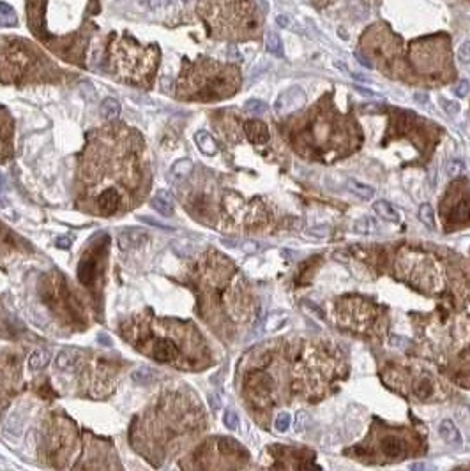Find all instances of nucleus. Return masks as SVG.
Wrapping results in <instances>:
<instances>
[{
	"label": "nucleus",
	"instance_id": "f257e3e1",
	"mask_svg": "<svg viewBox=\"0 0 470 471\" xmlns=\"http://www.w3.org/2000/svg\"><path fill=\"white\" fill-rule=\"evenodd\" d=\"M105 247L106 244L94 247L81 258L80 266H78V279H80L83 286H92L94 284V279H96V274H98V262L103 256V253H105Z\"/></svg>",
	"mask_w": 470,
	"mask_h": 471
},
{
	"label": "nucleus",
	"instance_id": "f03ea898",
	"mask_svg": "<svg viewBox=\"0 0 470 471\" xmlns=\"http://www.w3.org/2000/svg\"><path fill=\"white\" fill-rule=\"evenodd\" d=\"M150 357L156 362L161 364H172L178 359V350L174 342L168 339H158V341L150 346Z\"/></svg>",
	"mask_w": 470,
	"mask_h": 471
},
{
	"label": "nucleus",
	"instance_id": "7ed1b4c3",
	"mask_svg": "<svg viewBox=\"0 0 470 471\" xmlns=\"http://www.w3.org/2000/svg\"><path fill=\"white\" fill-rule=\"evenodd\" d=\"M122 203V198L117 189H106L105 193L99 194L98 198V209L103 215H112L118 210Z\"/></svg>",
	"mask_w": 470,
	"mask_h": 471
},
{
	"label": "nucleus",
	"instance_id": "20e7f679",
	"mask_svg": "<svg viewBox=\"0 0 470 471\" xmlns=\"http://www.w3.org/2000/svg\"><path fill=\"white\" fill-rule=\"evenodd\" d=\"M244 131H246V136L249 138L251 143L255 145H262V143H267L269 141V129L264 122L260 120H249L244 124Z\"/></svg>",
	"mask_w": 470,
	"mask_h": 471
},
{
	"label": "nucleus",
	"instance_id": "39448f33",
	"mask_svg": "<svg viewBox=\"0 0 470 471\" xmlns=\"http://www.w3.org/2000/svg\"><path fill=\"white\" fill-rule=\"evenodd\" d=\"M152 207L165 217H172L174 215V196L165 189L158 191L152 200Z\"/></svg>",
	"mask_w": 470,
	"mask_h": 471
},
{
	"label": "nucleus",
	"instance_id": "423d86ee",
	"mask_svg": "<svg viewBox=\"0 0 470 471\" xmlns=\"http://www.w3.org/2000/svg\"><path fill=\"white\" fill-rule=\"evenodd\" d=\"M438 434L449 445H456V447H458V445L463 443L462 434H460V431L456 429V425H454L451 420H442V423L438 425Z\"/></svg>",
	"mask_w": 470,
	"mask_h": 471
},
{
	"label": "nucleus",
	"instance_id": "0eeeda50",
	"mask_svg": "<svg viewBox=\"0 0 470 471\" xmlns=\"http://www.w3.org/2000/svg\"><path fill=\"white\" fill-rule=\"evenodd\" d=\"M382 452H384L387 457H391V459H403L407 454V448H405V443H403L400 438H385L384 443H382Z\"/></svg>",
	"mask_w": 470,
	"mask_h": 471
},
{
	"label": "nucleus",
	"instance_id": "6e6552de",
	"mask_svg": "<svg viewBox=\"0 0 470 471\" xmlns=\"http://www.w3.org/2000/svg\"><path fill=\"white\" fill-rule=\"evenodd\" d=\"M373 209H375V212H377L382 219H385V221L400 222V213L396 212V209H394V207L391 205L389 202H385V200H378V202L373 203Z\"/></svg>",
	"mask_w": 470,
	"mask_h": 471
},
{
	"label": "nucleus",
	"instance_id": "1a4fd4ad",
	"mask_svg": "<svg viewBox=\"0 0 470 471\" xmlns=\"http://www.w3.org/2000/svg\"><path fill=\"white\" fill-rule=\"evenodd\" d=\"M195 141H196V145H198L200 152H203L205 156H214V154L218 152V145H216L214 138H212L209 133H205V131L196 133Z\"/></svg>",
	"mask_w": 470,
	"mask_h": 471
},
{
	"label": "nucleus",
	"instance_id": "9d476101",
	"mask_svg": "<svg viewBox=\"0 0 470 471\" xmlns=\"http://www.w3.org/2000/svg\"><path fill=\"white\" fill-rule=\"evenodd\" d=\"M347 189L352 194H355V196L362 198V200H371V198L375 196V189H373L371 185L362 184V182L355 180V178H349V180H347Z\"/></svg>",
	"mask_w": 470,
	"mask_h": 471
},
{
	"label": "nucleus",
	"instance_id": "9b49d317",
	"mask_svg": "<svg viewBox=\"0 0 470 471\" xmlns=\"http://www.w3.org/2000/svg\"><path fill=\"white\" fill-rule=\"evenodd\" d=\"M50 359H52V355H50L48 350H36L32 355H30V359H29L30 370L45 369V367L50 364Z\"/></svg>",
	"mask_w": 470,
	"mask_h": 471
},
{
	"label": "nucleus",
	"instance_id": "f8f14e48",
	"mask_svg": "<svg viewBox=\"0 0 470 471\" xmlns=\"http://www.w3.org/2000/svg\"><path fill=\"white\" fill-rule=\"evenodd\" d=\"M101 115L106 120H115L120 115V103L117 99H114V97L105 99L101 105Z\"/></svg>",
	"mask_w": 470,
	"mask_h": 471
},
{
	"label": "nucleus",
	"instance_id": "ddd939ff",
	"mask_svg": "<svg viewBox=\"0 0 470 471\" xmlns=\"http://www.w3.org/2000/svg\"><path fill=\"white\" fill-rule=\"evenodd\" d=\"M265 48L274 56H280V58L283 56V46H281V39L278 37V34L267 32V36H265Z\"/></svg>",
	"mask_w": 470,
	"mask_h": 471
},
{
	"label": "nucleus",
	"instance_id": "4468645a",
	"mask_svg": "<svg viewBox=\"0 0 470 471\" xmlns=\"http://www.w3.org/2000/svg\"><path fill=\"white\" fill-rule=\"evenodd\" d=\"M16 23L18 20H16L14 11H12V7H9L4 2H0V27H12V25H16Z\"/></svg>",
	"mask_w": 470,
	"mask_h": 471
},
{
	"label": "nucleus",
	"instance_id": "2eb2a0df",
	"mask_svg": "<svg viewBox=\"0 0 470 471\" xmlns=\"http://www.w3.org/2000/svg\"><path fill=\"white\" fill-rule=\"evenodd\" d=\"M413 392H415V395H417L419 399H428L433 395V385H431V381L428 378H421L415 383Z\"/></svg>",
	"mask_w": 470,
	"mask_h": 471
},
{
	"label": "nucleus",
	"instance_id": "dca6fc26",
	"mask_svg": "<svg viewBox=\"0 0 470 471\" xmlns=\"http://www.w3.org/2000/svg\"><path fill=\"white\" fill-rule=\"evenodd\" d=\"M419 219H421L426 226H430V228L435 226V213L430 203H422V205L419 207Z\"/></svg>",
	"mask_w": 470,
	"mask_h": 471
},
{
	"label": "nucleus",
	"instance_id": "f3484780",
	"mask_svg": "<svg viewBox=\"0 0 470 471\" xmlns=\"http://www.w3.org/2000/svg\"><path fill=\"white\" fill-rule=\"evenodd\" d=\"M193 171V162L189 159H182V161H177L172 168V175H178V177H184V175H189Z\"/></svg>",
	"mask_w": 470,
	"mask_h": 471
},
{
	"label": "nucleus",
	"instance_id": "a211bd4d",
	"mask_svg": "<svg viewBox=\"0 0 470 471\" xmlns=\"http://www.w3.org/2000/svg\"><path fill=\"white\" fill-rule=\"evenodd\" d=\"M244 108H246V111L253 113V115H262V113L267 111V105L264 101H260V99H249L244 105Z\"/></svg>",
	"mask_w": 470,
	"mask_h": 471
},
{
	"label": "nucleus",
	"instance_id": "6ab92c4d",
	"mask_svg": "<svg viewBox=\"0 0 470 471\" xmlns=\"http://www.w3.org/2000/svg\"><path fill=\"white\" fill-rule=\"evenodd\" d=\"M353 230H355V233H361V235H366V233H371L373 230H377V226H375V222L371 221V219H361V221H357L355 224H353Z\"/></svg>",
	"mask_w": 470,
	"mask_h": 471
},
{
	"label": "nucleus",
	"instance_id": "aec40b11",
	"mask_svg": "<svg viewBox=\"0 0 470 471\" xmlns=\"http://www.w3.org/2000/svg\"><path fill=\"white\" fill-rule=\"evenodd\" d=\"M133 378H134V381L140 383V385H149V383L154 379V374L150 372L149 367H142V369H138L136 372H134Z\"/></svg>",
	"mask_w": 470,
	"mask_h": 471
},
{
	"label": "nucleus",
	"instance_id": "412c9836",
	"mask_svg": "<svg viewBox=\"0 0 470 471\" xmlns=\"http://www.w3.org/2000/svg\"><path fill=\"white\" fill-rule=\"evenodd\" d=\"M223 423L230 431H237L239 429V417H237V413L232 410H227L223 415Z\"/></svg>",
	"mask_w": 470,
	"mask_h": 471
},
{
	"label": "nucleus",
	"instance_id": "4be33fe9",
	"mask_svg": "<svg viewBox=\"0 0 470 471\" xmlns=\"http://www.w3.org/2000/svg\"><path fill=\"white\" fill-rule=\"evenodd\" d=\"M290 423H292V417L288 415V413H280V415L276 417V422H274V427L278 432H285L290 427Z\"/></svg>",
	"mask_w": 470,
	"mask_h": 471
},
{
	"label": "nucleus",
	"instance_id": "5701e85b",
	"mask_svg": "<svg viewBox=\"0 0 470 471\" xmlns=\"http://www.w3.org/2000/svg\"><path fill=\"white\" fill-rule=\"evenodd\" d=\"M55 366H57V369H60V370L69 369V366H71V357H69L67 351H60V353L57 355Z\"/></svg>",
	"mask_w": 470,
	"mask_h": 471
},
{
	"label": "nucleus",
	"instance_id": "b1692460",
	"mask_svg": "<svg viewBox=\"0 0 470 471\" xmlns=\"http://www.w3.org/2000/svg\"><path fill=\"white\" fill-rule=\"evenodd\" d=\"M460 171H462V162H460L458 159H451V161H447V164H446L447 177H456V175H460Z\"/></svg>",
	"mask_w": 470,
	"mask_h": 471
},
{
	"label": "nucleus",
	"instance_id": "393cba45",
	"mask_svg": "<svg viewBox=\"0 0 470 471\" xmlns=\"http://www.w3.org/2000/svg\"><path fill=\"white\" fill-rule=\"evenodd\" d=\"M458 60L462 64H469L470 62V41H465L458 48Z\"/></svg>",
	"mask_w": 470,
	"mask_h": 471
},
{
	"label": "nucleus",
	"instance_id": "a878e982",
	"mask_svg": "<svg viewBox=\"0 0 470 471\" xmlns=\"http://www.w3.org/2000/svg\"><path fill=\"white\" fill-rule=\"evenodd\" d=\"M329 235V226L322 224V226H315L311 228L308 233V237H315V238H325Z\"/></svg>",
	"mask_w": 470,
	"mask_h": 471
},
{
	"label": "nucleus",
	"instance_id": "bb28decb",
	"mask_svg": "<svg viewBox=\"0 0 470 471\" xmlns=\"http://www.w3.org/2000/svg\"><path fill=\"white\" fill-rule=\"evenodd\" d=\"M440 105H442V108L446 109L449 115H456V113L460 111V106L456 105L454 101H449V99H446V97H442L440 99Z\"/></svg>",
	"mask_w": 470,
	"mask_h": 471
},
{
	"label": "nucleus",
	"instance_id": "cd10ccee",
	"mask_svg": "<svg viewBox=\"0 0 470 471\" xmlns=\"http://www.w3.org/2000/svg\"><path fill=\"white\" fill-rule=\"evenodd\" d=\"M469 90H470V85H469V81H465V80H462L456 87H454V94H456V97H465L467 94H469Z\"/></svg>",
	"mask_w": 470,
	"mask_h": 471
},
{
	"label": "nucleus",
	"instance_id": "c85d7f7f",
	"mask_svg": "<svg viewBox=\"0 0 470 471\" xmlns=\"http://www.w3.org/2000/svg\"><path fill=\"white\" fill-rule=\"evenodd\" d=\"M140 221L142 222H145V224H150V226H154V228H161V230H167V231H172L174 228L172 226H168V224H163V222H159V221H154V219H150V217H140Z\"/></svg>",
	"mask_w": 470,
	"mask_h": 471
},
{
	"label": "nucleus",
	"instance_id": "c756f323",
	"mask_svg": "<svg viewBox=\"0 0 470 471\" xmlns=\"http://www.w3.org/2000/svg\"><path fill=\"white\" fill-rule=\"evenodd\" d=\"M71 244H73V240H71L69 237H59L57 240H55V246L60 247V249H69Z\"/></svg>",
	"mask_w": 470,
	"mask_h": 471
},
{
	"label": "nucleus",
	"instance_id": "7c9ffc66",
	"mask_svg": "<svg viewBox=\"0 0 470 471\" xmlns=\"http://www.w3.org/2000/svg\"><path fill=\"white\" fill-rule=\"evenodd\" d=\"M147 2H149V5L152 9H161V7H165V5L170 4V0H147Z\"/></svg>",
	"mask_w": 470,
	"mask_h": 471
},
{
	"label": "nucleus",
	"instance_id": "2f4dec72",
	"mask_svg": "<svg viewBox=\"0 0 470 471\" xmlns=\"http://www.w3.org/2000/svg\"><path fill=\"white\" fill-rule=\"evenodd\" d=\"M98 342H101L103 346H110V344H112L110 337H108V335H105V334H99V335H98Z\"/></svg>",
	"mask_w": 470,
	"mask_h": 471
},
{
	"label": "nucleus",
	"instance_id": "473e14b6",
	"mask_svg": "<svg viewBox=\"0 0 470 471\" xmlns=\"http://www.w3.org/2000/svg\"><path fill=\"white\" fill-rule=\"evenodd\" d=\"M355 58H357V60H359V62H361V64L364 65V67H371V62L366 60L364 55H362V53H355Z\"/></svg>",
	"mask_w": 470,
	"mask_h": 471
},
{
	"label": "nucleus",
	"instance_id": "72a5a7b5",
	"mask_svg": "<svg viewBox=\"0 0 470 471\" xmlns=\"http://www.w3.org/2000/svg\"><path fill=\"white\" fill-rule=\"evenodd\" d=\"M276 21H278V25H281V27H288V23H290L287 16H278L276 18Z\"/></svg>",
	"mask_w": 470,
	"mask_h": 471
},
{
	"label": "nucleus",
	"instance_id": "f704fd0d",
	"mask_svg": "<svg viewBox=\"0 0 470 471\" xmlns=\"http://www.w3.org/2000/svg\"><path fill=\"white\" fill-rule=\"evenodd\" d=\"M357 90L361 94H364V96H371V97H377V94L375 92H371V90H366V89H362V87H357Z\"/></svg>",
	"mask_w": 470,
	"mask_h": 471
},
{
	"label": "nucleus",
	"instance_id": "c9c22d12",
	"mask_svg": "<svg viewBox=\"0 0 470 471\" xmlns=\"http://www.w3.org/2000/svg\"><path fill=\"white\" fill-rule=\"evenodd\" d=\"M413 97H415V101L417 103H426V96H422V94H415Z\"/></svg>",
	"mask_w": 470,
	"mask_h": 471
},
{
	"label": "nucleus",
	"instance_id": "e433bc0d",
	"mask_svg": "<svg viewBox=\"0 0 470 471\" xmlns=\"http://www.w3.org/2000/svg\"><path fill=\"white\" fill-rule=\"evenodd\" d=\"M209 399H211V401H212V406H214V410H218V408H219L218 397H214V395H211V397H209Z\"/></svg>",
	"mask_w": 470,
	"mask_h": 471
},
{
	"label": "nucleus",
	"instance_id": "4c0bfd02",
	"mask_svg": "<svg viewBox=\"0 0 470 471\" xmlns=\"http://www.w3.org/2000/svg\"><path fill=\"white\" fill-rule=\"evenodd\" d=\"M353 80H359V81H364V76H361V74H352Z\"/></svg>",
	"mask_w": 470,
	"mask_h": 471
}]
</instances>
